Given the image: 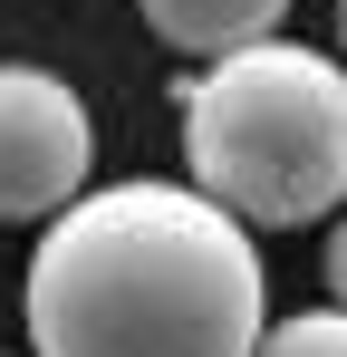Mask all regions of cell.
<instances>
[{
  "label": "cell",
  "instance_id": "6",
  "mask_svg": "<svg viewBox=\"0 0 347 357\" xmlns=\"http://www.w3.org/2000/svg\"><path fill=\"white\" fill-rule=\"evenodd\" d=\"M328 299L347 309V213H338V232H328Z\"/></svg>",
  "mask_w": 347,
  "mask_h": 357
},
{
  "label": "cell",
  "instance_id": "5",
  "mask_svg": "<svg viewBox=\"0 0 347 357\" xmlns=\"http://www.w3.org/2000/svg\"><path fill=\"white\" fill-rule=\"evenodd\" d=\"M251 357H347V309H299V319H270Z\"/></svg>",
  "mask_w": 347,
  "mask_h": 357
},
{
  "label": "cell",
  "instance_id": "7",
  "mask_svg": "<svg viewBox=\"0 0 347 357\" xmlns=\"http://www.w3.org/2000/svg\"><path fill=\"white\" fill-rule=\"evenodd\" d=\"M338 59H347V0H338Z\"/></svg>",
  "mask_w": 347,
  "mask_h": 357
},
{
  "label": "cell",
  "instance_id": "2",
  "mask_svg": "<svg viewBox=\"0 0 347 357\" xmlns=\"http://www.w3.org/2000/svg\"><path fill=\"white\" fill-rule=\"evenodd\" d=\"M183 165L251 232H299L347 203V59L299 39H241L174 87Z\"/></svg>",
  "mask_w": 347,
  "mask_h": 357
},
{
  "label": "cell",
  "instance_id": "3",
  "mask_svg": "<svg viewBox=\"0 0 347 357\" xmlns=\"http://www.w3.org/2000/svg\"><path fill=\"white\" fill-rule=\"evenodd\" d=\"M97 116L49 68H0V222H49L68 193H87Z\"/></svg>",
  "mask_w": 347,
  "mask_h": 357
},
{
  "label": "cell",
  "instance_id": "1",
  "mask_svg": "<svg viewBox=\"0 0 347 357\" xmlns=\"http://www.w3.org/2000/svg\"><path fill=\"white\" fill-rule=\"evenodd\" d=\"M261 328V241L203 183L68 193L29 251V357H251Z\"/></svg>",
  "mask_w": 347,
  "mask_h": 357
},
{
  "label": "cell",
  "instance_id": "4",
  "mask_svg": "<svg viewBox=\"0 0 347 357\" xmlns=\"http://www.w3.org/2000/svg\"><path fill=\"white\" fill-rule=\"evenodd\" d=\"M135 10H145V29H155L164 49H183V59H222V49L270 39L289 20V0H135Z\"/></svg>",
  "mask_w": 347,
  "mask_h": 357
}]
</instances>
